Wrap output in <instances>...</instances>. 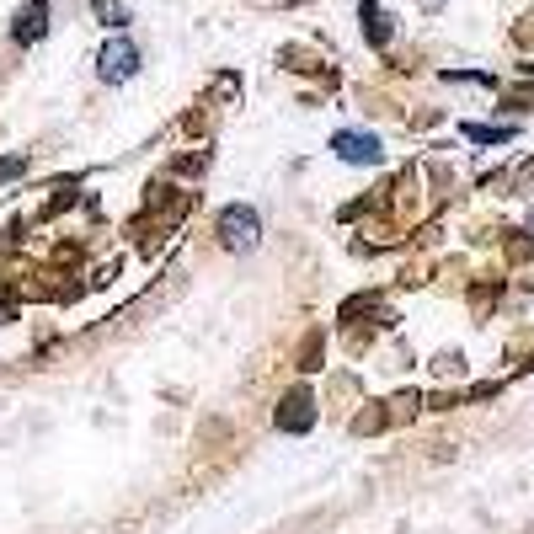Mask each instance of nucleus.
I'll list each match as a JSON object with an SVG mask.
<instances>
[{
  "instance_id": "obj_6",
  "label": "nucleus",
  "mask_w": 534,
  "mask_h": 534,
  "mask_svg": "<svg viewBox=\"0 0 534 534\" xmlns=\"http://www.w3.org/2000/svg\"><path fill=\"white\" fill-rule=\"evenodd\" d=\"M465 139H476V145H502V139H513V129L502 123V129H486V123H465Z\"/></svg>"
},
{
  "instance_id": "obj_5",
  "label": "nucleus",
  "mask_w": 534,
  "mask_h": 534,
  "mask_svg": "<svg viewBox=\"0 0 534 534\" xmlns=\"http://www.w3.org/2000/svg\"><path fill=\"white\" fill-rule=\"evenodd\" d=\"M278 428H284V433H305V428H310V396H305V390H294V396L284 401Z\"/></svg>"
},
{
  "instance_id": "obj_8",
  "label": "nucleus",
  "mask_w": 534,
  "mask_h": 534,
  "mask_svg": "<svg viewBox=\"0 0 534 534\" xmlns=\"http://www.w3.org/2000/svg\"><path fill=\"white\" fill-rule=\"evenodd\" d=\"M17 171H27V161H22V155H11V161H0V182H6V177H17Z\"/></svg>"
},
{
  "instance_id": "obj_4",
  "label": "nucleus",
  "mask_w": 534,
  "mask_h": 534,
  "mask_svg": "<svg viewBox=\"0 0 534 534\" xmlns=\"http://www.w3.org/2000/svg\"><path fill=\"white\" fill-rule=\"evenodd\" d=\"M43 33H49V6H43V0H27L17 17H11V38H17V43H38Z\"/></svg>"
},
{
  "instance_id": "obj_7",
  "label": "nucleus",
  "mask_w": 534,
  "mask_h": 534,
  "mask_svg": "<svg viewBox=\"0 0 534 534\" xmlns=\"http://www.w3.org/2000/svg\"><path fill=\"white\" fill-rule=\"evenodd\" d=\"M97 17H102V27H123V22H129L118 0H97Z\"/></svg>"
},
{
  "instance_id": "obj_3",
  "label": "nucleus",
  "mask_w": 534,
  "mask_h": 534,
  "mask_svg": "<svg viewBox=\"0 0 534 534\" xmlns=\"http://www.w3.org/2000/svg\"><path fill=\"white\" fill-rule=\"evenodd\" d=\"M332 150L342 155L348 166H380V139L374 134H364V129H342V134H332Z\"/></svg>"
},
{
  "instance_id": "obj_2",
  "label": "nucleus",
  "mask_w": 534,
  "mask_h": 534,
  "mask_svg": "<svg viewBox=\"0 0 534 534\" xmlns=\"http://www.w3.org/2000/svg\"><path fill=\"white\" fill-rule=\"evenodd\" d=\"M139 70V49L129 38H107L102 54H97V75L102 81H129V75Z\"/></svg>"
},
{
  "instance_id": "obj_1",
  "label": "nucleus",
  "mask_w": 534,
  "mask_h": 534,
  "mask_svg": "<svg viewBox=\"0 0 534 534\" xmlns=\"http://www.w3.org/2000/svg\"><path fill=\"white\" fill-rule=\"evenodd\" d=\"M219 241H225L230 251H251L262 241V219H257V209H251V203H230L225 214H219Z\"/></svg>"
}]
</instances>
